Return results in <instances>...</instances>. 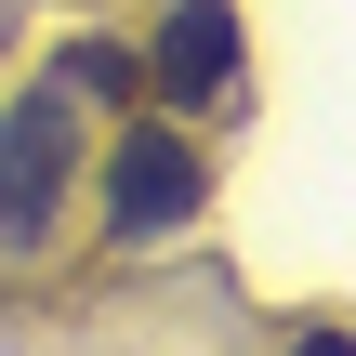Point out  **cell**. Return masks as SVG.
<instances>
[{"instance_id": "1", "label": "cell", "mask_w": 356, "mask_h": 356, "mask_svg": "<svg viewBox=\"0 0 356 356\" xmlns=\"http://www.w3.org/2000/svg\"><path fill=\"white\" fill-rule=\"evenodd\" d=\"M66 172H79V92L40 79V92H13V119H0V251H40V238H53Z\"/></svg>"}, {"instance_id": "2", "label": "cell", "mask_w": 356, "mask_h": 356, "mask_svg": "<svg viewBox=\"0 0 356 356\" xmlns=\"http://www.w3.org/2000/svg\"><path fill=\"white\" fill-rule=\"evenodd\" d=\"M172 225H198V145L185 132H119V159H106V238L145 251Z\"/></svg>"}, {"instance_id": "3", "label": "cell", "mask_w": 356, "mask_h": 356, "mask_svg": "<svg viewBox=\"0 0 356 356\" xmlns=\"http://www.w3.org/2000/svg\"><path fill=\"white\" fill-rule=\"evenodd\" d=\"M159 79H172L185 106H211V92L238 79V13H225V0H172V26H159Z\"/></svg>"}, {"instance_id": "4", "label": "cell", "mask_w": 356, "mask_h": 356, "mask_svg": "<svg viewBox=\"0 0 356 356\" xmlns=\"http://www.w3.org/2000/svg\"><path fill=\"white\" fill-rule=\"evenodd\" d=\"M53 79H66V92H119V40H66Z\"/></svg>"}]
</instances>
